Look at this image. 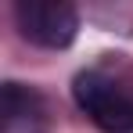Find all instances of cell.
<instances>
[{
	"instance_id": "obj_1",
	"label": "cell",
	"mask_w": 133,
	"mask_h": 133,
	"mask_svg": "<svg viewBox=\"0 0 133 133\" xmlns=\"http://www.w3.org/2000/svg\"><path fill=\"white\" fill-rule=\"evenodd\" d=\"M72 101L101 133H133V65L115 58L76 72Z\"/></svg>"
},
{
	"instance_id": "obj_3",
	"label": "cell",
	"mask_w": 133,
	"mask_h": 133,
	"mask_svg": "<svg viewBox=\"0 0 133 133\" xmlns=\"http://www.w3.org/2000/svg\"><path fill=\"white\" fill-rule=\"evenodd\" d=\"M0 133H50V104L36 87L7 79L0 87Z\"/></svg>"
},
{
	"instance_id": "obj_2",
	"label": "cell",
	"mask_w": 133,
	"mask_h": 133,
	"mask_svg": "<svg viewBox=\"0 0 133 133\" xmlns=\"http://www.w3.org/2000/svg\"><path fill=\"white\" fill-rule=\"evenodd\" d=\"M11 15L22 40L43 50H65L79 32V11L68 0H15Z\"/></svg>"
}]
</instances>
